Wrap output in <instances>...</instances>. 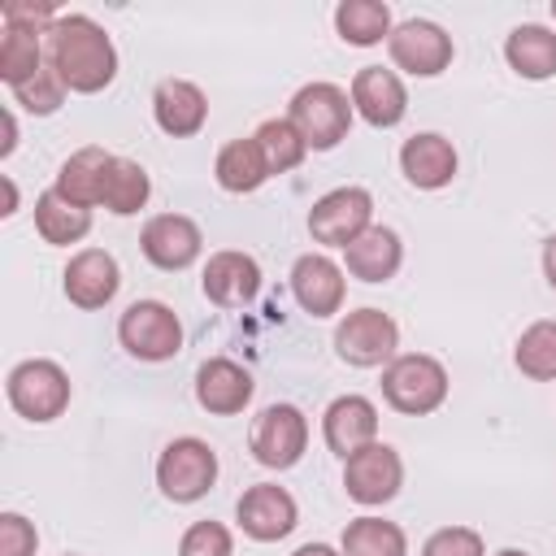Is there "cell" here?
Returning a JSON list of instances; mask_svg holds the SVG:
<instances>
[{
	"label": "cell",
	"mask_w": 556,
	"mask_h": 556,
	"mask_svg": "<svg viewBox=\"0 0 556 556\" xmlns=\"http://www.w3.org/2000/svg\"><path fill=\"white\" fill-rule=\"evenodd\" d=\"M252 391H256L252 374L239 361H230V356H213V361H204L195 369V404L204 413H213V417L243 413L248 400H252Z\"/></svg>",
	"instance_id": "cell-17"
},
{
	"label": "cell",
	"mask_w": 556,
	"mask_h": 556,
	"mask_svg": "<svg viewBox=\"0 0 556 556\" xmlns=\"http://www.w3.org/2000/svg\"><path fill=\"white\" fill-rule=\"evenodd\" d=\"M291 556H343V547H330V543H304V547H295Z\"/></svg>",
	"instance_id": "cell-40"
},
{
	"label": "cell",
	"mask_w": 556,
	"mask_h": 556,
	"mask_svg": "<svg viewBox=\"0 0 556 556\" xmlns=\"http://www.w3.org/2000/svg\"><path fill=\"white\" fill-rule=\"evenodd\" d=\"M139 248H143V256H148L156 269L178 274V269H187V265L200 261L204 235H200V226H195L187 213H156V217H148V226L139 230Z\"/></svg>",
	"instance_id": "cell-12"
},
{
	"label": "cell",
	"mask_w": 556,
	"mask_h": 556,
	"mask_svg": "<svg viewBox=\"0 0 556 556\" xmlns=\"http://www.w3.org/2000/svg\"><path fill=\"white\" fill-rule=\"evenodd\" d=\"M117 343L135 361H174L182 352V321L165 300H135L117 317Z\"/></svg>",
	"instance_id": "cell-5"
},
{
	"label": "cell",
	"mask_w": 556,
	"mask_h": 556,
	"mask_svg": "<svg viewBox=\"0 0 556 556\" xmlns=\"http://www.w3.org/2000/svg\"><path fill=\"white\" fill-rule=\"evenodd\" d=\"M109 165H113V152L87 143V148H78V152H70V156L61 161L52 191L65 195V200L78 204V208H96V204L104 200V174H109Z\"/></svg>",
	"instance_id": "cell-22"
},
{
	"label": "cell",
	"mask_w": 556,
	"mask_h": 556,
	"mask_svg": "<svg viewBox=\"0 0 556 556\" xmlns=\"http://www.w3.org/2000/svg\"><path fill=\"white\" fill-rule=\"evenodd\" d=\"M148 195H152V178H148V169L139 165V161H130V156H113V165H109V174H104V208L113 213V217H130V213H139L143 204H148Z\"/></svg>",
	"instance_id": "cell-29"
},
{
	"label": "cell",
	"mask_w": 556,
	"mask_h": 556,
	"mask_svg": "<svg viewBox=\"0 0 556 556\" xmlns=\"http://www.w3.org/2000/svg\"><path fill=\"white\" fill-rule=\"evenodd\" d=\"M334 30L343 43L352 48H374L382 39H391V9L382 0H343L334 9Z\"/></svg>",
	"instance_id": "cell-28"
},
{
	"label": "cell",
	"mask_w": 556,
	"mask_h": 556,
	"mask_svg": "<svg viewBox=\"0 0 556 556\" xmlns=\"http://www.w3.org/2000/svg\"><path fill=\"white\" fill-rule=\"evenodd\" d=\"M65 83H61V74L52 70V65H43L35 78H26L22 87H13V100L26 109V113H35V117H48V113H56L61 104H65Z\"/></svg>",
	"instance_id": "cell-33"
},
{
	"label": "cell",
	"mask_w": 556,
	"mask_h": 556,
	"mask_svg": "<svg viewBox=\"0 0 556 556\" xmlns=\"http://www.w3.org/2000/svg\"><path fill=\"white\" fill-rule=\"evenodd\" d=\"M400 486H404V460L382 439L343 460V491H348V500H356L365 508H378V504L395 500Z\"/></svg>",
	"instance_id": "cell-9"
},
{
	"label": "cell",
	"mask_w": 556,
	"mask_h": 556,
	"mask_svg": "<svg viewBox=\"0 0 556 556\" xmlns=\"http://www.w3.org/2000/svg\"><path fill=\"white\" fill-rule=\"evenodd\" d=\"M513 361L530 382H556V321L526 326L513 348Z\"/></svg>",
	"instance_id": "cell-31"
},
{
	"label": "cell",
	"mask_w": 556,
	"mask_h": 556,
	"mask_svg": "<svg viewBox=\"0 0 556 556\" xmlns=\"http://www.w3.org/2000/svg\"><path fill=\"white\" fill-rule=\"evenodd\" d=\"M400 326L382 308H356L334 326V352L352 369H378L391 365L400 352Z\"/></svg>",
	"instance_id": "cell-7"
},
{
	"label": "cell",
	"mask_w": 556,
	"mask_h": 556,
	"mask_svg": "<svg viewBox=\"0 0 556 556\" xmlns=\"http://www.w3.org/2000/svg\"><path fill=\"white\" fill-rule=\"evenodd\" d=\"M543 278L556 291V235H547V243H543Z\"/></svg>",
	"instance_id": "cell-39"
},
{
	"label": "cell",
	"mask_w": 556,
	"mask_h": 556,
	"mask_svg": "<svg viewBox=\"0 0 556 556\" xmlns=\"http://www.w3.org/2000/svg\"><path fill=\"white\" fill-rule=\"evenodd\" d=\"M447 369L426 352H400L382 365V400L404 417H426L447 400Z\"/></svg>",
	"instance_id": "cell-3"
},
{
	"label": "cell",
	"mask_w": 556,
	"mask_h": 556,
	"mask_svg": "<svg viewBox=\"0 0 556 556\" xmlns=\"http://www.w3.org/2000/svg\"><path fill=\"white\" fill-rule=\"evenodd\" d=\"M4 395L13 404L17 417L26 421H56L65 408H70V374L48 361V356H30V361H17L4 378Z\"/></svg>",
	"instance_id": "cell-4"
},
{
	"label": "cell",
	"mask_w": 556,
	"mask_h": 556,
	"mask_svg": "<svg viewBox=\"0 0 556 556\" xmlns=\"http://www.w3.org/2000/svg\"><path fill=\"white\" fill-rule=\"evenodd\" d=\"M352 91H343L339 83H304L287 104V122L304 135L313 152L339 148L352 130Z\"/></svg>",
	"instance_id": "cell-2"
},
{
	"label": "cell",
	"mask_w": 556,
	"mask_h": 556,
	"mask_svg": "<svg viewBox=\"0 0 556 556\" xmlns=\"http://www.w3.org/2000/svg\"><path fill=\"white\" fill-rule=\"evenodd\" d=\"M213 482H217V452H213L204 439H195V434L174 439V443L161 452V460H156V486H161V495L174 500V504H195V500H204V495L213 491Z\"/></svg>",
	"instance_id": "cell-6"
},
{
	"label": "cell",
	"mask_w": 556,
	"mask_h": 556,
	"mask_svg": "<svg viewBox=\"0 0 556 556\" xmlns=\"http://www.w3.org/2000/svg\"><path fill=\"white\" fill-rule=\"evenodd\" d=\"M0 126H4L0 156H13V148H17V117H13V109H4V113H0Z\"/></svg>",
	"instance_id": "cell-38"
},
{
	"label": "cell",
	"mask_w": 556,
	"mask_h": 556,
	"mask_svg": "<svg viewBox=\"0 0 556 556\" xmlns=\"http://www.w3.org/2000/svg\"><path fill=\"white\" fill-rule=\"evenodd\" d=\"M308 447V417L295 404H265L252 421V456L265 469H291Z\"/></svg>",
	"instance_id": "cell-11"
},
{
	"label": "cell",
	"mask_w": 556,
	"mask_h": 556,
	"mask_svg": "<svg viewBox=\"0 0 556 556\" xmlns=\"http://www.w3.org/2000/svg\"><path fill=\"white\" fill-rule=\"evenodd\" d=\"M235 517H239V530H243L248 539H256V543H278V539H287V534L295 530L300 508H295V500H291L287 486H278V482H256V486H248V491L239 495Z\"/></svg>",
	"instance_id": "cell-13"
},
{
	"label": "cell",
	"mask_w": 556,
	"mask_h": 556,
	"mask_svg": "<svg viewBox=\"0 0 556 556\" xmlns=\"http://www.w3.org/2000/svg\"><path fill=\"white\" fill-rule=\"evenodd\" d=\"M400 169L417 191H439V187H447L456 178V148L439 130H421V135L404 139Z\"/></svg>",
	"instance_id": "cell-21"
},
{
	"label": "cell",
	"mask_w": 556,
	"mask_h": 556,
	"mask_svg": "<svg viewBox=\"0 0 556 556\" xmlns=\"http://www.w3.org/2000/svg\"><path fill=\"white\" fill-rule=\"evenodd\" d=\"M352 109L369 126L391 130L408 113V91H404V83H400L395 70H387V65H361L356 78H352Z\"/></svg>",
	"instance_id": "cell-15"
},
{
	"label": "cell",
	"mask_w": 556,
	"mask_h": 556,
	"mask_svg": "<svg viewBox=\"0 0 556 556\" xmlns=\"http://www.w3.org/2000/svg\"><path fill=\"white\" fill-rule=\"evenodd\" d=\"M343 556H408V539L387 517H356L343 526Z\"/></svg>",
	"instance_id": "cell-30"
},
{
	"label": "cell",
	"mask_w": 556,
	"mask_h": 556,
	"mask_svg": "<svg viewBox=\"0 0 556 556\" xmlns=\"http://www.w3.org/2000/svg\"><path fill=\"white\" fill-rule=\"evenodd\" d=\"M387 52H391V61H395V70H404V74H413V78H434V74H443L447 65H452V35L439 26V22H430V17H408V22H400L395 30H391V39H387Z\"/></svg>",
	"instance_id": "cell-10"
},
{
	"label": "cell",
	"mask_w": 556,
	"mask_h": 556,
	"mask_svg": "<svg viewBox=\"0 0 556 556\" xmlns=\"http://www.w3.org/2000/svg\"><path fill=\"white\" fill-rule=\"evenodd\" d=\"M291 291L295 304L313 317H334L343 308L348 282H343V265H334L326 252H304L291 265Z\"/></svg>",
	"instance_id": "cell-16"
},
{
	"label": "cell",
	"mask_w": 556,
	"mask_h": 556,
	"mask_svg": "<svg viewBox=\"0 0 556 556\" xmlns=\"http://www.w3.org/2000/svg\"><path fill=\"white\" fill-rule=\"evenodd\" d=\"M256 143H261V152H265L269 174H287V169H295V165L308 156L304 135H300L287 117H269V122H261V126H256Z\"/></svg>",
	"instance_id": "cell-32"
},
{
	"label": "cell",
	"mask_w": 556,
	"mask_h": 556,
	"mask_svg": "<svg viewBox=\"0 0 556 556\" xmlns=\"http://www.w3.org/2000/svg\"><path fill=\"white\" fill-rule=\"evenodd\" d=\"M178 556H235V539L222 521H191L178 539Z\"/></svg>",
	"instance_id": "cell-34"
},
{
	"label": "cell",
	"mask_w": 556,
	"mask_h": 556,
	"mask_svg": "<svg viewBox=\"0 0 556 556\" xmlns=\"http://www.w3.org/2000/svg\"><path fill=\"white\" fill-rule=\"evenodd\" d=\"M495 556H526L521 547H504V552H495Z\"/></svg>",
	"instance_id": "cell-42"
},
{
	"label": "cell",
	"mask_w": 556,
	"mask_h": 556,
	"mask_svg": "<svg viewBox=\"0 0 556 556\" xmlns=\"http://www.w3.org/2000/svg\"><path fill=\"white\" fill-rule=\"evenodd\" d=\"M48 65V35L43 30H26V26H4L0 39V78L13 87H22L26 78H35Z\"/></svg>",
	"instance_id": "cell-26"
},
{
	"label": "cell",
	"mask_w": 556,
	"mask_h": 556,
	"mask_svg": "<svg viewBox=\"0 0 556 556\" xmlns=\"http://www.w3.org/2000/svg\"><path fill=\"white\" fill-rule=\"evenodd\" d=\"M374 226V195L365 187H334L308 208V235L326 248H348Z\"/></svg>",
	"instance_id": "cell-8"
},
{
	"label": "cell",
	"mask_w": 556,
	"mask_h": 556,
	"mask_svg": "<svg viewBox=\"0 0 556 556\" xmlns=\"http://www.w3.org/2000/svg\"><path fill=\"white\" fill-rule=\"evenodd\" d=\"M39 530L22 513H0V556H35Z\"/></svg>",
	"instance_id": "cell-36"
},
{
	"label": "cell",
	"mask_w": 556,
	"mask_h": 556,
	"mask_svg": "<svg viewBox=\"0 0 556 556\" xmlns=\"http://www.w3.org/2000/svg\"><path fill=\"white\" fill-rule=\"evenodd\" d=\"M321 439L334 456H352L369 443H378V408L365 395H339L321 413Z\"/></svg>",
	"instance_id": "cell-18"
},
{
	"label": "cell",
	"mask_w": 556,
	"mask_h": 556,
	"mask_svg": "<svg viewBox=\"0 0 556 556\" xmlns=\"http://www.w3.org/2000/svg\"><path fill=\"white\" fill-rule=\"evenodd\" d=\"M200 287L217 308H239L261 291V265H256V256L235 252V248L213 252L208 265H204Z\"/></svg>",
	"instance_id": "cell-20"
},
{
	"label": "cell",
	"mask_w": 556,
	"mask_h": 556,
	"mask_svg": "<svg viewBox=\"0 0 556 556\" xmlns=\"http://www.w3.org/2000/svg\"><path fill=\"white\" fill-rule=\"evenodd\" d=\"M0 187H4V208H0V213L13 217V213H17V187H13V178H0Z\"/></svg>",
	"instance_id": "cell-41"
},
{
	"label": "cell",
	"mask_w": 556,
	"mask_h": 556,
	"mask_svg": "<svg viewBox=\"0 0 556 556\" xmlns=\"http://www.w3.org/2000/svg\"><path fill=\"white\" fill-rule=\"evenodd\" d=\"M552 17H556V0H552Z\"/></svg>",
	"instance_id": "cell-43"
},
{
	"label": "cell",
	"mask_w": 556,
	"mask_h": 556,
	"mask_svg": "<svg viewBox=\"0 0 556 556\" xmlns=\"http://www.w3.org/2000/svg\"><path fill=\"white\" fill-rule=\"evenodd\" d=\"M70 556H74V552H70Z\"/></svg>",
	"instance_id": "cell-44"
},
{
	"label": "cell",
	"mask_w": 556,
	"mask_h": 556,
	"mask_svg": "<svg viewBox=\"0 0 556 556\" xmlns=\"http://www.w3.org/2000/svg\"><path fill=\"white\" fill-rule=\"evenodd\" d=\"M213 178H217V187L230 191V195L256 191V187L269 178V165H265V152H261L256 135L230 139V143L217 152V161H213Z\"/></svg>",
	"instance_id": "cell-25"
},
{
	"label": "cell",
	"mask_w": 556,
	"mask_h": 556,
	"mask_svg": "<svg viewBox=\"0 0 556 556\" xmlns=\"http://www.w3.org/2000/svg\"><path fill=\"white\" fill-rule=\"evenodd\" d=\"M400 261H404V243H400V235L391 226H369L361 239H352L343 248V269L352 278H361V282H387V278H395Z\"/></svg>",
	"instance_id": "cell-23"
},
{
	"label": "cell",
	"mask_w": 556,
	"mask_h": 556,
	"mask_svg": "<svg viewBox=\"0 0 556 556\" xmlns=\"http://www.w3.org/2000/svg\"><path fill=\"white\" fill-rule=\"evenodd\" d=\"M504 61L513 74L530 78V83H543L556 74V30L552 26H539V22H521L508 30L504 39Z\"/></svg>",
	"instance_id": "cell-24"
},
{
	"label": "cell",
	"mask_w": 556,
	"mask_h": 556,
	"mask_svg": "<svg viewBox=\"0 0 556 556\" xmlns=\"http://www.w3.org/2000/svg\"><path fill=\"white\" fill-rule=\"evenodd\" d=\"M421 556H486V547L473 526H443L421 543Z\"/></svg>",
	"instance_id": "cell-35"
},
{
	"label": "cell",
	"mask_w": 556,
	"mask_h": 556,
	"mask_svg": "<svg viewBox=\"0 0 556 556\" xmlns=\"http://www.w3.org/2000/svg\"><path fill=\"white\" fill-rule=\"evenodd\" d=\"M61 13H56V4H48V0H30V4H22V0H9L4 9H0V22L4 26H26V30H52V22H56Z\"/></svg>",
	"instance_id": "cell-37"
},
{
	"label": "cell",
	"mask_w": 556,
	"mask_h": 556,
	"mask_svg": "<svg viewBox=\"0 0 556 556\" xmlns=\"http://www.w3.org/2000/svg\"><path fill=\"white\" fill-rule=\"evenodd\" d=\"M35 230H39L43 243L70 248V243L87 239V230H91V208H78V204H70L65 195L43 191V195L35 200Z\"/></svg>",
	"instance_id": "cell-27"
},
{
	"label": "cell",
	"mask_w": 556,
	"mask_h": 556,
	"mask_svg": "<svg viewBox=\"0 0 556 556\" xmlns=\"http://www.w3.org/2000/svg\"><path fill=\"white\" fill-rule=\"evenodd\" d=\"M61 287H65V300L74 304V308H104L113 295H117V287H122V269H117V261H113V252H104V248H83V252H74L70 256V265H65V274H61Z\"/></svg>",
	"instance_id": "cell-14"
},
{
	"label": "cell",
	"mask_w": 556,
	"mask_h": 556,
	"mask_svg": "<svg viewBox=\"0 0 556 556\" xmlns=\"http://www.w3.org/2000/svg\"><path fill=\"white\" fill-rule=\"evenodd\" d=\"M152 117L174 139L200 135L208 122V96L191 78H161L152 91Z\"/></svg>",
	"instance_id": "cell-19"
},
{
	"label": "cell",
	"mask_w": 556,
	"mask_h": 556,
	"mask_svg": "<svg viewBox=\"0 0 556 556\" xmlns=\"http://www.w3.org/2000/svg\"><path fill=\"white\" fill-rule=\"evenodd\" d=\"M48 65L78 96H96L117 78V48L87 13H61L48 30Z\"/></svg>",
	"instance_id": "cell-1"
}]
</instances>
